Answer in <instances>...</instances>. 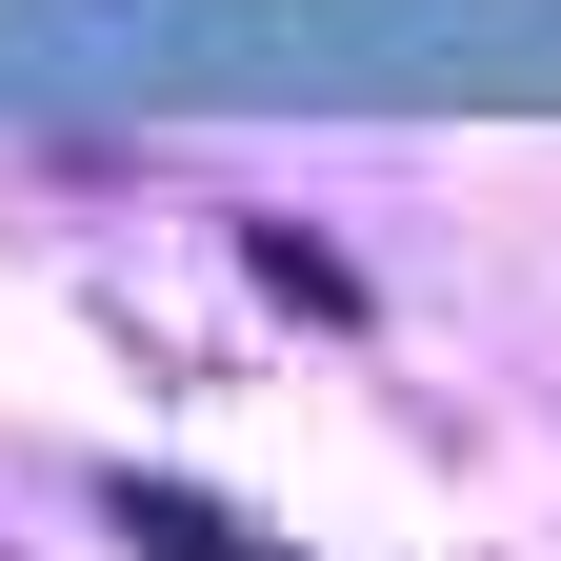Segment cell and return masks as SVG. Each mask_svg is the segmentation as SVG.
<instances>
[{
	"instance_id": "1",
	"label": "cell",
	"mask_w": 561,
	"mask_h": 561,
	"mask_svg": "<svg viewBox=\"0 0 561 561\" xmlns=\"http://www.w3.org/2000/svg\"><path fill=\"white\" fill-rule=\"evenodd\" d=\"M101 522H121V541H140V561H280V541H261V522H241V502H201V481H140V461H121V481H101Z\"/></svg>"
},
{
	"instance_id": "2",
	"label": "cell",
	"mask_w": 561,
	"mask_h": 561,
	"mask_svg": "<svg viewBox=\"0 0 561 561\" xmlns=\"http://www.w3.org/2000/svg\"><path fill=\"white\" fill-rule=\"evenodd\" d=\"M241 261L280 280V301H301V321H362V261H321L301 221H241Z\"/></svg>"
}]
</instances>
